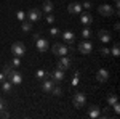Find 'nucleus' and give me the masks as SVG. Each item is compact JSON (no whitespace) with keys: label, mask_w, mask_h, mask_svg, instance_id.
Masks as SVG:
<instances>
[{"label":"nucleus","mask_w":120,"mask_h":119,"mask_svg":"<svg viewBox=\"0 0 120 119\" xmlns=\"http://www.w3.org/2000/svg\"><path fill=\"white\" fill-rule=\"evenodd\" d=\"M7 79H8V81L13 84V85H18V84L22 82V76H21V74H19L16 69H13V68L8 71V74H7Z\"/></svg>","instance_id":"1"},{"label":"nucleus","mask_w":120,"mask_h":119,"mask_svg":"<svg viewBox=\"0 0 120 119\" xmlns=\"http://www.w3.org/2000/svg\"><path fill=\"white\" fill-rule=\"evenodd\" d=\"M51 50H53V53L56 56H63V55H67L69 53V45L67 44H55Z\"/></svg>","instance_id":"2"},{"label":"nucleus","mask_w":120,"mask_h":119,"mask_svg":"<svg viewBox=\"0 0 120 119\" xmlns=\"http://www.w3.org/2000/svg\"><path fill=\"white\" fill-rule=\"evenodd\" d=\"M11 53L15 56H22L26 53V45H24L22 42H15V44L11 45Z\"/></svg>","instance_id":"3"},{"label":"nucleus","mask_w":120,"mask_h":119,"mask_svg":"<svg viewBox=\"0 0 120 119\" xmlns=\"http://www.w3.org/2000/svg\"><path fill=\"white\" fill-rule=\"evenodd\" d=\"M26 18L30 21V23H37V21H40V18H42V11L37 8H30L26 13Z\"/></svg>","instance_id":"4"},{"label":"nucleus","mask_w":120,"mask_h":119,"mask_svg":"<svg viewBox=\"0 0 120 119\" xmlns=\"http://www.w3.org/2000/svg\"><path fill=\"white\" fill-rule=\"evenodd\" d=\"M85 101H86V97H85V93H75L74 98H72V103H74V108L77 110H80L85 106Z\"/></svg>","instance_id":"5"},{"label":"nucleus","mask_w":120,"mask_h":119,"mask_svg":"<svg viewBox=\"0 0 120 119\" xmlns=\"http://www.w3.org/2000/svg\"><path fill=\"white\" fill-rule=\"evenodd\" d=\"M91 50H93V44L90 42V40H86V39L79 44V52H80L82 55H90Z\"/></svg>","instance_id":"6"},{"label":"nucleus","mask_w":120,"mask_h":119,"mask_svg":"<svg viewBox=\"0 0 120 119\" xmlns=\"http://www.w3.org/2000/svg\"><path fill=\"white\" fill-rule=\"evenodd\" d=\"M98 13L102 15V16H106V18H109V16L114 15V8H112V5H109V3H102V5L98 7Z\"/></svg>","instance_id":"7"},{"label":"nucleus","mask_w":120,"mask_h":119,"mask_svg":"<svg viewBox=\"0 0 120 119\" xmlns=\"http://www.w3.org/2000/svg\"><path fill=\"white\" fill-rule=\"evenodd\" d=\"M71 68V58L69 56H59V60H58V69H61V71H67Z\"/></svg>","instance_id":"8"},{"label":"nucleus","mask_w":120,"mask_h":119,"mask_svg":"<svg viewBox=\"0 0 120 119\" xmlns=\"http://www.w3.org/2000/svg\"><path fill=\"white\" fill-rule=\"evenodd\" d=\"M107 79H109V71H107V69H98V73H96V81L99 84H104V82H107Z\"/></svg>","instance_id":"9"},{"label":"nucleus","mask_w":120,"mask_h":119,"mask_svg":"<svg viewBox=\"0 0 120 119\" xmlns=\"http://www.w3.org/2000/svg\"><path fill=\"white\" fill-rule=\"evenodd\" d=\"M55 87V81L51 79V77H45V79H42V89L43 92H51V89Z\"/></svg>","instance_id":"10"},{"label":"nucleus","mask_w":120,"mask_h":119,"mask_svg":"<svg viewBox=\"0 0 120 119\" xmlns=\"http://www.w3.org/2000/svg\"><path fill=\"white\" fill-rule=\"evenodd\" d=\"M67 11H69L71 15H80V11H82V3H79V2H72V3H69Z\"/></svg>","instance_id":"11"},{"label":"nucleus","mask_w":120,"mask_h":119,"mask_svg":"<svg viewBox=\"0 0 120 119\" xmlns=\"http://www.w3.org/2000/svg\"><path fill=\"white\" fill-rule=\"evenodd\" d=\"M63 40H64V44H67V45H72L75 42V34L72 31H64L63 32Z\"/></svg>","instance_id":"12"},{"label":"nucleus","mask_w":120,"mask_h":119,"mask_svg":"<svg viewBox=\"0 0 120 119\" xmlns=\"http://www.w3.org/2000/svg\"><path fill=\"white\" fill-rule=\"evenodd\" d=\"M98 37H99V40H101L102 44H109V42H111V32L106 31V29L98 31Z\"/></svg>","instance_id":"13"},{"label":"nucleus","mask_w":120,"mask_h":119,"mask_svg":"<svg viewBox=\"0 0 120 119\" xmlns=\"http://www.w3.org/2000/svg\"><path fill=\"white\" fill-rule=\"evenodd\" d=\"M101 116V110H99V106H96V105H91L90 108H88V118L91 119H96Z\"/></svg>","instance_id":"14"},{"label":"nucleus","mask_w":120,"mask_h":119,"mask_svg":"<svg viewBox=\"0 0 120 119\" xmlns=\"http://www.w3.org/2000/svg\"><path fill=\"white\" fill-rule=\"evenodd\" d=\"M35 47H37V50L38 52H46L48 50V42H46L45 39H42V37H38L37 40H35Z\"/></svg>","instance_id":"15"},{"label":"nucleus","mask_w":120,"mask_h":119,"mask_svg":"<svg viewBox=\"0 0 120 119\" xmlns=\"http://www.w3.org/2000/svg\"><path fill=\"white\" fill-rule=\"evenodd\" d=\"M51 79L55 81V84L56 82H61V81L64 79V71H61V69H58V68H56L55 71L51 73Z\"/></svg>","instance_id":"16"},{"label":"nucleus","mask_w":120,"mask_h":119,"mask_svg":"<svg viewBox=\"0 0 120 119\" xmlns=\"http://www.w3.org/2000/svg\"><path fill=\"white\" fill-rule=\"evenodd\" d=\"M80 21H82L83 26H88V24H91L93 23V16L90 13H83L82 16H80Z\"/></svg>","instance_id":"17"},{"label":"nucleus","mask_w":120,"mask_h":119,"mask_svg":"<svg viewBox=\"0 0 120 119\" xmlns=\"http://www.w3.org/2000/svg\"><path fill=\"white\" fill-rule=\"evenodd\" d=\"M2 90L5 92V93H11L13 92V84L10 82L8 79H5L3 81V85H2Z\"/></svg>","instance_id":"18"},{"label":"nucleus","mask_w":120,"mask_h":119,"mask_svg":"<svg viewBox=\"0 0 120 119\" xmlns=\"http://www.w3.org/2000/svg\"><path fill=\"white\" fill-rule=\"evenodd\" d=\"M51 10H53V2L45 0V2H43V11H45V13H51Z\"/></svg>","instance_id":"19"},{"label":"nucleus","mask_w":120,"mask_h":119,"mask_svg":"<svg viewBox=\"0 0 120 119\" xmlns=\"http://www.w3.org/2000/svg\"><path fill=\"white\" fill-rule=\"evenodd\" d=\"M119 98H117V95L115 93H109V97H107V103H109V106H112L114 103H117Z\"/></svg>","instance_id":"20"},{"label":"nucleus","mask_w":120,"mask_h":119,"mask_svg":"<svg viewBox=\"0 0 120 119\" xmlns=\"http://www.w3.org/2000/svg\"><path fill=\"white\" fill-rule=\"evenodd\" d=\"M111 55H112V56H115V58H117V56H120V45H119V44H115V45L112 47Z\"/></svg>","instance_id":"21"},{"label":"nucleus","mask_w":120,"mask_h":119,"mask_svg":"<svg viewBox=\"0 0 120 119\" xmlns=\"http://www.w3.org/2000/svg\"><path fill=\"white\" fill-rule=\"evenodd\" d=\"M21 29H22L24 32H29V31L32 29V23H30V21H22V26H21Z\"/></svg>","instance_id":"22"},{"label":"nucleus","mask_w":120,"mask_h":119,"mask_svg":"<svg viewBox=\"0 0 120 119\" xmlns=\"http://www.w3.org/2000/svg\"><path fill=\"white\" fill-rule=\"evenodd\" d=\"M91 36H93L91 29H88V28H83V31H82V37H83V39H90Z\"/></svg>","instance_id":"23"},{"label":"nucleus","mask_w":120,"mask_h":119,"mask_svg":"<svg viewBox=\"0 0 120 119\" xmlns=\"http://www.w3.org/2000/svg\"><path fill=\"white\" fill-rule=\"evenodd\" d=\"M19 64H21V58H19V56H15L13 61H11V68L16 69V68H19Z\"/></svg>","instance_id":"24"},{"label":"nucleus","mask_w":120,"mask_h":119,"mask_svg":"<svg viewBox=\"0 0 120 119\" xmlns=\"http://www.w3.org/2000/svg\"><path fill=\"white\" fill-rule=\"evenodd\" d=\"M51 93H53L55 97H61V95H63V90H61L59 87H53V89H51Z\"/></svg>","instance_id":"25"},{"label":"nucleus","mask_w":120,"mask_h":119,"mask_svg":"<svg viewBox=\"0 0 120 119\" xmlns=\"http://www.w3.org/2000/svg\"><path fill=\"white\" fill-rule=\"evenodd\" d=\"M35 76H37V79H38V81H42V79H45V77H46V73L43 71V69H38Z\"/></svg>","instance_id":"26"},{"label":"nucleus","mask_w":120,"mask_h":119,"mask_svg":"<svg viewBox=\"0 0 120 119\" xmlns=\"http://www.w3.org/2000/svg\"><path fill=\"white\" fill-rule=\"evenodd\" d=\"M16 18H18L19 21H24V19H26V13L19 10V11H16Z\"/></svg>","instance_id":"27"},{"label":"nucleus","mask_w":120,"mask_h":119,"mask_svg":"<svg viewBox=\"0 0 120 119\" xmlns=\"http://www.w3.org/2000/svg\"><path fill=\"white\" fill-rule=\"evenodd\" d=\"M55 21H56V18L51 15V13H48V15H46V23H48V24H53Z\"/></svg>","instance_id":"28"},{"label":"nucleus","mask_w":120,"mask_h":119,"mask_svg":"<svg viewBox=\"0 0 120 119\" xmlns=\"http://www.w3.org/2000/svg\"><path fill=\"white\" fill-rule=\"evenodd\" d=\"M50 36H51V37L59 36V29H58V28H51V29H50Z\"/></svg>","instance_id":"29"},{"label":"nucleus","mask_w":120,"mask_h":119,"mask_svg":"<svg viewBox=\"0 0 120 119\" xmlns=\"http://www.w3.org/2000/svg\"><path fill=\"white\" fill-rule=\"evenodd\" d=\"M8 116H10V113L7 111V108H3V110L0 111V118H2V119H7Z\"/></svg>","instance_id":"30"},{"label":"nucleus","mask_w":120,"mask_h":119,"mask_svg":"<svg viewBox=\"0 0 120 119\" xmlns=\"http://www.w3.org/2000/svg\"><path fill=\"white\" fill-rule=\"evenodd\" d=\"M111 108H112L114 111H115V114H120V105H119V101H117V103H114Z\"/></svg>","instance_id":"31"},{"label":"nucleus","mask_w":120,"mask_h":119,"mask_svg":"<svg viewBox=\"0 0 120 119\" xmlns=\"http://www.w3.org/2000/svg\"><path fill=\"white\" fill-rule=\"evenodd\" d=\"M99 52H101V55H104V56L111 55V50H109V48H106V47H102V48L99 50Z\"/></svg>","instance_id":"32"},{"label":"nucleus","mask_w":120,"mask_h":119,"mask_svg":"<svg viewBox=\"0 0 120 119\" xmlns=\"http://www.w3.org/2000/svg\"><path fill=\"white\" fill-rule=\"evenodd\" d=\"M91 7H93L91 2H83V3H82V8H85V10H90Z\"/></svg>","instance_id":"33"},{"label":"nucleus","mask_w":120,"mask_h":119,"mask_svg":"<svg viewBox=\"0 0 120 119\" xmlns=\"http://www.w3.org/2000/svg\"><path fill=\"white\" fill-rule=\"evenodd\" d=\"M79 85V73H75V77L72 79V87H77Z\"/></svg>","instance_id":"34"},{"label":"nucleus","mask_w":120,"mask_h":119,"mask_svg":"<svg viewBox=\"0 0 120 119\" xmlns=\"http://www.w3.org/2000/svg\"><path fill=\"white\" fill-rule=\"evenodd\" d=\"M3 108H7V103H5V100H3V98L0 97V111L3 110Z\"/></svg>","instance_id":"35"},{"label":"nucleus","mask_w":120,"mask_h":119,"mask_svg":"<svg viewBox=\"0 0 120 119\" xmlns=\"http://www.w3.org/2000/svg\"><path fill=\"white\" fill-rule=\"evenodd\" d=\"M7 79V76H5V73H0V82H3Z\"/></svg>","instance_id":"36"}]
</instances>
